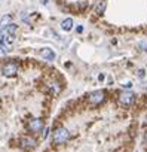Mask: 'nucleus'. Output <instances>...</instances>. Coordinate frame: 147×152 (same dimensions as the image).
Masks as SVG:
<instances>
[{"instance_id":"nucleus-2","label":"nucleus","mask_w":147,"mask_h":152,"mask_svg":"<svg viewBox=\"0 0 147 152\" xmlns=\"http://www.w3.org/2000/svg\"><path fill=\"white\" fill-rule=\"evenodd\" d=\"M17 73H18V64L17 63L9 61L2 67V75L6 76V78H14V76H17Z\"/></svg>"},{"instance_id":"nucleus-10","label":"nucleus","mask_w":147,"mask_h":152,"mask_svg":"<svg viewBox=\"0 0 147 152\" xmlns=\"http://www.w3.org/2000/svg\"><path fill=\"white\" fill-rule=\"evenodd\" d=\"M48 90H49V93H51V94H54V96H55V94H58V93H59V90H61V88H59V85H58L56 82H51V84L48 85Z\"/></svg>"},{"instance_id":"nucleus-5","label":"nucleus","mask_w":147,"mask_h":152,"mask_svg":"<svg viewBox=\"0 0 147 152\" xmlns=\"http://www.w3.org/2000/svg\"><path fill=\"white\" fill-rule=\"evenodd\" d=\"M27 128H28L30 131H34V133L42 131V130H43V121H42V119H37V118H33V119L28 121Z\"/></svg>"},{"instance_id":"nucleus-6","label":"nucleus","mask_w":147,"mask_h":152,"mask_svg":"<svg viewBox=\"0 0 147 152\" xmlns=\"http://www.w3.org/2000/svg\"><path fill=\"white\" fill-rule=\"evenodd\" d=\"M40 57H43L45 60H48V61H54L55 60V52L51 49V48H43V49H40Z\"/></svg>"},{"instance_id":"nucleus-3","label":"nucleus","mask_w":147,"mask_h":152,"mask_svg":"<svg viewBox=\"0 0 147 152\" xmlns=\"http://www.w3.org/2000/svg\"><path fill=\"white\" fill-rule=\"evenodd\" d=\"M135 100V96L131 93V91H123L119 94V103L122 106H131Z\"/></svg>"},{"instance_id":"nucleus-13","label":"nucleus","mask_w":147,"mask_h":152,"mask_svg":"<svg viewBox=\"0 0 147 152\" xmlns=\"http://www.w3.org/2000/svg\"><path fill=\"white\" fill-rule=\"evenodd\" d=\"M144 142L147 143V131H146V134H144Z\"/></svg>"},{"instance_id":"nucleus-11","label":"nucleus","mask_w":147,"mask_h":152,"mask_svg":"<svg viewBox=\"0 0 147 152\" xmlns=\"http://www.w3.org/2000/svg\"><path fill=\"white\" fill-rule=\"evenodd\" d=\"M106 6H107V3H106L104 0H103V2H100V3L97 5V8H95V12H97L98 15H103V14H104V11H106Z\"/></svg>"},{"instance_id":"nucleus-9","label":"nucleus","mask_w":147,"mask_h":152,"mask_svg":"<svg viewBox=\"0 0 147 152\" xmlns=\"http://www.w3.org/2000/svg\"><path fill=\"white\" fill-rule=\"evenodd\" d=\"M9 24H12V18H11V15H5L2 18V21H0V28H6Z\"/></svg>"},{"instance_id":"nucleus-1","label":"nucleus","mask_w":147,"mask_h":152,"mask_svg":"<svg viewBox=\"0 0 147 152\" xmlns=\"http://www.w3.org/2000/svg\"><path fill=\"white\" fill-rule=\"evenodd\" d=\"M52 139H54V143H56V145H62V143H65V142L70 139V133H68L67 128H64V127H58V128L54 131Z\"/></svg>"},{"instance_id":"nucleus-4","label":"nucleus","mask_w":147,"mask_h":152,"mask_svg":"<svg viewBox=\"0 0 147 152\" xmlns=\"http://www.w3.org/2000/svg\"><path fill=\"white\" fill-rule=\"evenodd\" d=\"M88 99H89V103H91V104H100V103L104 102V99H106V93H104L103 90H98V91L91 93Z\"/></svg>"},{"instance_id":"nucleus-12","label":"nucleus","mask_w":147,"mask_h":152,"mask_svg":"<svg viewBox=\"0 0 147 152\" xmlns=\"http://www.w3.org/2000/svg\"><path fill=\"white\" fill-rule=\"evenodd\" d=\"M43 131H45V133H43V139H46V136L49 134V128H45Z\"/></svg>"},{"instance_id":"nucleus-8","label":"nucleus","mask_w":147,"mask_h":152,"mask_svg":"<svg viewBox=\"0 0 147 152\" xmlns=\"http://www.w3.org/2000/svg\"><path fill=\"white\" fill-rule=\"evenodd\" d=\"M61 28H62L64 31H70V30L73 28V20H71V18H65V20L61 23Z\"/></svg>"},{"instance_id":"nucleus-7","label":"nucleus","mask_w":147,"mask_h":152,"mask_svg":"<svg viewBox=\"0 0 147 152\" xmlns=\"http://www.w3.org/2000/svg\"><path fill=\"white\" fill-rule=\"evenodd\" d=\"M21 146H22L24 149L34 148V146H36V140H34L33 137H28V136H25V137H22V140H21Z\"/></svg>"}]
</instances>
